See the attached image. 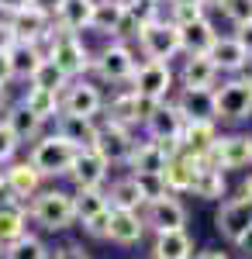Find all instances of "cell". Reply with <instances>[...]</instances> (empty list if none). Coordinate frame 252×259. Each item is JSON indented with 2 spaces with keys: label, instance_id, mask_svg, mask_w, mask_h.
<instances>
[{
  "label": "cell",
  "instance_id": "6da1fadb",
  "mask_svg": "<svg viewBox=\"0 0 252 259\" xmlns=\"http://www.w3.org/2000/svg\"><path fill=\"white\" fill-rule=\"evenodd\" d=\"M24 218H31L41 232H66L76 221L73 194H66V190H38L24 204Z\"/></svg>",
  "mask_w": 252,
  "mask_h": 259
},
{
  "label": "cell",
  "instance_id": "7a4b0ae2",
  "mask_svg": "<svg viewBox=\"0 0 252 259\" xmlns=\"http://www.w3.org/2000/svg\"><path fill=\"white\" fill-rule=\"evenodd\" d=\"M45 59L52 62L59 73L66 76V80H76V76H83V73L90 69V49L83 45V38H79V35H69V31L52 28Z\"/></svg>",
  "mask_w": 252,
  "mask_h": 259
},
{
  "label": "cell",
  "instance_id": "3957f363",
  "mask_svg": "<svg viewBox=\"0 0 252 259\" xmlns=\"http://www.w3.org/2000/svg\"><path fill=\"white\" fill-rule=\"evenodd\" d=\"M73 159H76V149L62 139V135H56V132H52V135H41V139L31 145V156H28L31 169H35L41 180L66 177L69 166H73Z\"/></svg>",
  "mask_w": 252,
  "mask_h": 259
},
{
  "label": "cell",
  "instance_id": "277c9868",
  "mask_svg": "<svg viewBox=\"0 0 252 259\" xmlns=\"http://www.w3.org/2000/svg\"><path fill=\"white\" fill-rule=\"evenodd\" d=\"M138 45H142V52H145V62H162V66H170V59L180 56L176 24L166 21V18H155V21H149V24H142Z\"/></svg>",
  "mask_w": 252,
  "mask_h": 259
},
{
  "label": "cell",
  "instance_id": "5b68a950",
  "mask_svg": "<svg viewBox=\"0 0 252 259\" xmlns=\"http://www.w3.org/2000/svg\"><path fill=\"white\" fill-rule=\"evenodd\" d=\"M135 52L124 45V41H111L104 45L97 56H90V69L97 73V80L104 83H128L135 73Z\"/></svg>",
  "mask_w": 252,
  "mask_h": 259
},
{
  "label": "cell",
  "instance_id": "8992f818",
  "mask_svg": "<svg viewBox=\"0 0 252 259\" xmlns=\"http://www.w3.org/2000/svg\"><path fill=\"white\" fill-rule=\"evenodd\" d=\"M249 114H252V87L242 76H232L214 90V121H245Z\"/></svg>",
  "mask_w": 252,
  "mask_h": 259
},
{
  "label": "cell",
  "instance_id": "52a82bcc",
  "mask_svg": "<svg viewBox=\"0 0 252 259\" xmlns=\"http://www.w3.org/2000/svg\"><path fill=\"white\" fill-rule=\"evenodd\" d=\"M100 107H104V97L87 80H69L66 90L59 94V114H69V118H97Z\"/></svg>",
  "mask_w": 252,
  "mask_h": 259
},
{
  "label": "cell",
  "instance_id": "ba28073f",
  "mask_svg": "<svg viewBox=\"0 0 252 259\" xmlns=\"http://www.w3.org/2000/svg\"><path fill=\"white\" fill-rule=\"evenodd\" d=\"M173 80L176 76L170 66H162V62H142L132 73V94L162 104V100L170 97V90H173Z\"/></svg>",
  "mask_w": 252,
  "mask_h": 259
},
{
  "label": "cell",
  "instance_id": "9c48e42d",
  "mask_svg": "<svg viewBox=\"0 0 252 259\" xmlns=\"http://www.w3.org/2000/svg\"><path fill=\"white\" fill-rule=\"evenodd\" d=\"M142 225L152 228L155 235H166V232H187V207H183L173 194H166V197L149 200V204H145Z\"/></svg>",
  "mask_w": 252,
  "mask_h": 259
},
{
  "label": "cell",
  "instance_id": "30bf717a",
  "mask_svg": "<svg viewBox=\"0 0 252 259\" xmlns=\"http://www.w3.org/2000/svg\"><path fill=\"white\" fill-rule=\"evenodd\" d=\"M132 149H135V139H132V132H128V128L111 124V121L97 124V142H94V152H97L107 166H121V162H128Z\"/></svg>",
  "mask_w": 252,
  "mask_h": 259
},
{
  "label": "cell",
  "instance_id": "8fae6325",
  "mask_svg": "<svg viewBox=\"0 0 252 259\" xmlns=\"http://www.w3.org/2000/svg\"><path fill=\"white\" fill-rule=\"evenodd\" d=\"M142 128H145V135L152 142H159L162 149H180L176 142H180V132H183V118H180V111L173 107V100L155 104V111L149 114V121H145Z\"/></svg>",
  "mask_w": 252,
  "mask_h": 259
},
{
  "label": "cell",
  "instance_id": "7c38bea8",
  "mask_svg": "<svg viewBox=\"0 0 252 259\" xmlns=\"http://www.w3.org/2000/svg\"><path fill=\"white\" fill-rule=\"evenodd\" d=\"M152 111H155V100H145V97H138V94H132V90H124V94H117L107 104V121L132 132V128H142Z\"/></svg>",
  "mask_w": 252,
  "mask_h": 259
},
{
  "label": "cell",
  "instance_id": "4fadbf2b",
  "mask_svg": "<svg viewBox=\"0 0 252 259\" xmlns=\"http://www.w3.org/2000/svg\"><path fill=\"white\" fill-rule=\"evenodd\" d=\"M252 225V197H232L225 200L221 207H218V214H214V228L221 232V239L225 242H238L242 239V232Z\"/></svg>",
  "mask_w": 252,
  "mask_h": 259
},
{
  "label": "cell",
  "instance_id": "5bb4252c",
  "mask_svg": "<svg viewBox=\"0 0 252 259\" xmlns=\"http://www.w3.org/2000/svg\"><path fill=\"white\" fill-rule=\"evenodd\" d=\"M11 24V31H14V38L18 41H28V45H38V41H49L52 35V14H45L38 7H24L18 14H11V18H4Z\"/></svg>",
  "mask_w": 252,
  "mask_h": 259
},
{
  "label": "cell",
  "instance_id": "9a60e30c",
  "mask_svg": "<svg viewBox=\"0 0 252 259\" xmlns=\"http://www.w3.org/2000/svg\"><path fill=\"white\" fill-rule=\"evenodd\" d=\"M218 139L221 135H218L214 121H183V132H180V142H176L180 149L176 152H183L190 159H207Z\"/></svg>",
  "mask_w": 252,
  "mask_h": 259
},
{
  "label": "cell",
  "instance_id": "2e32d148",
  "mask_svg": "<svg viewBox=\"0 0 252 259\" xmlns=\"http://www.w3.org/2000/svg\"><path fill=\"white\" fill-rule=\"evenodd\" d=\"M173 156H176V149H162L159 142L145 139V142H135V149H132L124 166L132 169V177H138V173H162Z\"/></svg>",
  "mask_w": 252,
  "mask_h": 259
},
{
  "label": "cell",
  "instance_id": "e0dca14e",
  "mask_svg": "<svg viewBox=\"0 0 252 259\" xmlns=\"http://www.w3.org/2000/svg\"><path fill=\"white\" fill-rule=\"evenodd\" d=\"M107 169H111V166L90 149V152H76V159H73V166H69L66 177L76 183V190H97L100 183L107 180Z\"/></svg>",
  "mask_w": 252,
  "mask_h": 259
},
{
  "label": "cell",
  "instance_id": "ac0fdd59",
  "mask_svg": "<svg viewBox=\"0 0 252 259\" xmlns=\"http://www.w3.org/2000/svg\"><path fill=\"white\" fill-rule=\"evenodd\" d=\"M207 162H211L214 169H221V173L249 166V142H245V135H225V139H218Z\"/></svg>",
  "mask_w": 252,
  "mask_h": 259
},
{
  "label": "cell",
  "instance_id": "d6986e66",
  "mask_svg": "<svg viewBox=\"0 0 252 259\" xmlns=\"http://www.w3.org/2000/svg\"><path fill=\"white\" fill-rule=\"evenodd\" d=\"M176 35H180V52L183 56H207V49L218 38V31H214V24L207 21V14L190 21V24H180Z\"/></svg>",
  "mask_w": 252,
  "mask_h": 259
},
{
  "label": "cell",
  "instance_id": "ffe728a7",
  "mask_svg": "<svg viewBox=\"0 0 252 259\" xmlns=\"http://www.w3.org/2000/svg\"><path fill=\"white\" fill-rule=\"evenodd\" d=\"M218 69H214V62L207 56H187L183 66H180V90H214V83H218Z\"/></svg>",
  "mask_w": 252,
  "mask_h": 259
},
{
  "label": "cell",
  "instance_id": "44dd1931",
  "mask_svg": "<svg viewBox=\"0 0 252 259\" xmlns=\"http://www.w3.org/2000/svg\"><path fill=\"white\" fill-rule=\"evenodd\" d=\"M94 4H97V0H59L56 14H52V24H56L59 31L79 35L83 28H90V18H94Z\"/></svg>",
  "mask_w": 252,
  "mask_h": 259
},
{
  "label": "cell",
  "instance_id": "7402d4cb",
  "mask_svg": "<svg viewBox=\"0 0 252 259\" xmlns=\"http://www.w3.org/2000/svg\"><path fill=\"white\" fill-rule=\"evenodd\" d=\"M56 135H62L76 152H90L94 142H97V121L94 118H69V114H59L56 118Z\"/></svg>",
  "mask_w": 252,
  "mask_h": 259
},
{
  "label": "cell",
  "instance_id": "603a6c76",
  "mask_svg": "<svg viewBox=\"0 0 252 259\" xmlns=\"http://www.w3.org/2000/svg\"><path fill=\"white\" fill-rule=\"evenodd\" d=\"M207 59L214 62L218 73H242L245 62H249V56H245V49H242L232 35H218L214 45L207 49Z\"/></svg>",
  "mask_w": 252,
  "mask_h": 259
},
{
  "label": "cell",
  "instance_id": "cb8c5ba5",
  "mask_svg": "<svg viewBox=\"0 0 252 259\" xmlns=\"http://www.w3.org/2000/svg\"><path fill=\"white\" fill-rule=\"evenodd\" d=\"M4 183L11 187V194L18 197L21 207L41 190V177L31 169V162H28V159H24V162H11V166L4 169Z\"/></svg>",
  "mask_w": 252,
  "mask_h": 259
},
{
  "label": "cell",
  "instance_id": "d4e9b609",
  "mask_svg": "<svg viewBox=\"0 0 252 259\" xmlns=\"http://www.w3.org/2000/svg\"><path fill=\"white\" fill-rule=\"evenodd\" d=\"M173 107L183 121H214V90H180Z\"/></svg>",
  "mask_w": 252,
  "mask_h": 259
},
{
  "label": "cell",
  "instance_id": "484cf974",
  "mask_svg": "<svg viewBox=\"0 0 252 259\" xmlns=\"http://www.w3.org/2000/svg\"><path fill=\"white\" fill-rule=\"evenodd\" d=\"M0 121L11 128V135L18 139V145H21V142H38V139H41V121L35 118V114H31V111H28L21 100L7 104V107H4V118H0Z\"/></svg>",
  "mask_w": 252,
  "mask_h": 259
},
{
  "label": "cell",
  "instance_id": "4316f807",
  "mask_svg": "<svg viewBox=\"0 0 252 259\" xmlns=\"http://www.w3.org/2000/svg\"><path fill=\"white\" fill-rule=\"evenodd\" d=\"M145 235V225H142V214L138 211H111V221H107V242H117V245H138Z\"/></svg>",
  "mask_w": 252,
  "mask_h": 259
},
{
  "label": "cell",
  "instance_id": "83f0119b",
  "mask_svg": "<svg viewBox=\"0 0 252 259\" xmlns=\"http://www.w3.org/2000/svg\"><path fill=\"white\" fill-rule=\"evenodd\" d=\"M204 159H190V156H183V152H176L173 159L166 162V169H162V183H166V194H187L190 190V180H194V169L200 166Z\"/></svg>",
  "mask_w": 252,
  "mask_h": 259
},
{
  "label": "cell",
  "instance_id": "f1b7e54d",
  "mask_svg": "<svg viewBox=\"0 0 252 259\" xmlns=\"http://www.w3.org/2000/svg\"><path fill=\"white\" fill-rule=\"evenodd\" d=\"M190 194H194V197H200V200H218V197H225V173H221V169H214L211 162L204 159V162L194 169Z\"/></svg>",
  "mask_w": 252,
  "mask_h": 259
},
{
  "label": "cell",
  "instance_id": "f546056e",
  "mask_svg": "<svg viewBox=\"0 0 252 259\" xmlns=\"http://www.w3.org/2000/svg\"><path fill=\"white\" fill-rule=\"evenodd\" d=\"M7 59H11V76L14 80H31V73L38 69V62L45 59V52H41L38 45H28V41H14V49L7 52Z\"/></svg>",
  "mask_w": 252,
  "mask_h": 259
},
{
  "label": "cell",
  "instance_id": "4dcf8cb0",
  "mask_svg": "<svg viewBox=\"0 0 252 259\" xmlns=\"http://www.w3.org/2000/svg\"><path fill=\"white\" fill-rule=\"evenodd\" d=\"M152 259H194V239L187 232H166L155 235Z\"/></svg>",
  "mask_w": 252,
  "mask_h": 259
},
{
  "label": "cell",
  "instance_id": "1f68e13d",
  "mask_svg": "<svg viewBox=\"0 0 252 259\" xmlns=\"http://www.w3.org/2000/svg\"><path fill=\"white\" fill-rule=\"evenodd\" d=\"M104 197H107V207H111V211H138V207H145V200L138 194V183L132 177L114 180Z\"/></svg>",
  "mask_w": 252,
  "mask_h": 259
},
{
  "label": "cell",
  "instance_id": "d6a6232c",
  "mask_svg": "<svg viewBox=\"0 0 252 259\" xmlns=\"http://www.w3.org/2000/svg\"><path fill=\"white\" fill-rule=\"evenodd\" d=\"M121 18H124V4H117V0H97L94 4V18H90V31L114 38Z\"/></svg>",
  "mask_w": 252,
  "mask_h": 259
},
{
  "label": "cell",
  "instance_id": "836d02e7",
  "mask_svg": "<svg viewBox=\"0 0 252 259\" xmlns=\"http://www.w3.org/2000/svg\"><path fill=\"white\" fill-rule=\"evenodd\" d=\"M21 104L35 114V118L45 124V121L59 118V94H45V90H35V87H28L24 90V97H21Z\"/></svg>",
  "mask_w": 252,
  "mask_h": 259
},
{
  "label": "cell",
  "instance_id": "e575fe53",
  "mask_svg": "<svg viewBox=\"0 0 252 259\" xmlns=\"http://www.w3.org/2000/svg\"><path fill=\"white\" fill-rule=\"evenodd\" d=\"M100 211H107V197H104V190H76L73 194V214H76V221L83 225V221H90L94 214H100Z\"/></svg>",
  "mask_w": 252,
  "mask_h": 259
},
{
  "label": "cell",
  "instance_id": "d590c367",
  "mask_svg": "<svg viewBox=\"0 0 252 259\" xmlns=\"http://www.w3.org/2000/svg\"><path fill=\"white\" fill-rule=\"evenodd\" d=\"M24 225H28V218H24V207H4L0 211V249H7L11 242H18L21 235H24Z\"/></svg>",
  "mask_w": 252,
  "mask_h": 259
},
{
  "label": "cell",
  "instance_id": "8d00e7d4",
  "mask_svg": "<svg viewBox=\"0 0 252 259\" xmlns=\"http://www.w3.org/2000/svg\"><path fill=\"white\" fill-rule=\"evenodd\" d=\"M66 83H69V80H66V76L59 73L52 62L41 59V62H38V69L31 73L28 87H35V90H45V94H62V90H66Z\"/></svg>",
  "mask_w": 252,
  "mask_h": 259
},
{
  "label": "cell",
  "instance_id": "74e56055",
  "mask_svg": "<svg viewBox=\"0 0 252 259\" xmlns=\"http://www.w3.org/2000/svg\"><path fill=\"white\" fill-rule=\"evenodd\" d=\"M4 259H49V249H45V242L38 239V235H21L18 242H11L4 252H0Z\"/></svg>",
  "mask_w": 252,
  "mask_h": 259
},
{
  "label": "cell",
  "instance_id": "f35d334b",
  "mask_svg": "<svg viewBox=\"0 0 252 259\" xmlns=\"http://www.w3.org/2000/svg\"><path fill=\"white\" fill-rule=\"evenodd\" d=\"M138 183V194H142V200L149 204V200H159L166 197V183H162V173H138V177H132Z\"/></svg>",
  "mask_w": 252,
  "mask_h": 259
},
{
  "label": "cell",
  "instance_id": "ab89813d",
  "mask_svg": "<svg viewBox=\"0 0 252 259\" xmlns=\"http://www.w3.org/2000/svg\"><path fill=\"white\" fill-rule=\"evenodd\" d=\"M218 11L232 24H245V21H252V0H225Z\"/></svg>",
  "mask_w": 252,
  "mask_h": 259
},
{
  "label": "cell",
  "instance_id": "60d3db41",
  "mask_svg": "<svg viewBox=\"0 0 252 259\" xmlns=\"http://www.w3.org/2000/svg\"><path fill=\"white\" fill-rule=\"evenodd\" d=\"M14 152H18V139H14L11 128L0 121V162H11V159H14Z\"/></svg>",
  "mask_w": 252,
  "mask_h": 259
},
{
  "label": "cell",
  "instance_id": "b9f144b4",
  "mask_svg": "<svg viewBox=\"0 0 252 259\" xmlns=\"http://www.w3.org/2000/svg\"><path fill=\"white\" fill-rule=\"evenodd\" d=\"M107 221H111V207H107V211H100V214H94L90 221H83V228H87V235L104 239V235H107Z\"/></svg>",
  "mask_w": 252,
  "mask_h": 259
},
{
  "label": "cell",
  "instance_id": "7bdbcfd3",
  "mask_svg": "<svg viewBox=\"0 0 252 259\" xmlns=\"http://www.w3.org/2000/svg\"><path fill=\"white\" fill-rule=\"evenodd\" d=\"M242 49H245V56L252 59V21H245V24H235V35H232Z\"/></svg>",
  "mask_w": 252,
  "mask_h": 259
},
{
  "label": "cell",
  "instance_id": "ee69618b",
  "mask_svg": "<svg viewBox=\"0 0 252 259\" xmlns=\"http://www.w3.org/2000/svg\"><path fill=\"white\" fill-rule=\"evenodd\" d=\"M52 259H90V252H87L79 242H69V245L56 249V256H52Z\"/></svg>",
  "mask_w": 252,
  "mask_h": 259
},
{
  "label": "cell",
  "instance_id": "f6af8a7d",
  "mask_svg": "<svg viewBox=\"0 0 252 259\" xmlns=\"http://www.w3.org/2000/svg\"><path fill=\"white\" fill-rule=\"evenodd\" d=\"M24 7H31V0H0V18H11Z\"/></svg>",
  "mask_w": 252,
  "mask_h": 259
},
{
  "label": "cell",
  "instance_id": "bcb514c9",
  "mask_svg": "<svg viewBox=\"0 0 252 259\" xmlns=\"http://www.w3.org/2000/svg\"><path fill=\"white\" fill-rule=\"evenodd\" d=\"M14 31H11V24H7V21L0 18V52H11V49H14Z\"/></svg>",
  "mask_w": 252,
  "mask_h": 259
},
{
  "label": "cell",
  "instance_id": "7dc6e473",
  "mask_svg": "<svg viewBox=\"0 0 252 259\" xmlns=\"http://www.w3.org/2000/svg\"><path fill=\"white\" fill-rule=\"evenodd\" d=\"M4 207H18V197L11 194V187H7L4 177H0V211H4Z\"/></svg>",
  "mask_w": 252,
  "mask_h": 259
},
{
  "label": "cell",
  "instance_id": "c3c4849f",
  "mask_svg": "<svg viewBox=\"0 0 252 259\" xmlns=\"http://www.w3.org/2000/svg\"><path fill=\"white\" fill-rule=\"evenodd\" d=\"M11 80H14L11 76V59H7V52H0V90H7Z\"/></svg>",
  "mask_w": 252,
  "mask_h": 259
},
{
  "label": "cell",
  "instance_id": "681fc988",
  "mask_svg": "<svg viewBox=\"0 0 252 259\" xmlns=\"http://www.w3.org/2000/svg\"><path fill=\"white\" fill-rule=\"evenodd\" d=\"M235 249H238L242 256H252V225L245 228V232H242V239L235 242Z\"/></svg>",
  "mask_w": 252,
  "mask_h": 259
},
{
  "label": "cell",
  "instance_id": "f907efd6",
  "mask_svg": "<svg viewBox=\"0 0 252 259\" xmlns=\"http://www.w3.org/2000/svg\"><path fill=\"white\" fill-rule=\"evenodd\" d=\"M194 259H232L228 252H221V249H204V252H197Z\"/></svg>",
  "mask_w": 252,
  "mask_h": 259
},
{
  "label": "cell",
  "instance_id": "816d5d0a",
  "mask_svg": "<svg viewBox=\"0 0 252 259\" xmlns=\"http://www.w3.org/2000/svg\"><path fill=\"white\" fill-rule=\"evenodd\" d=\"M170 7H204V0H166Z\"/></svg>",
  "mask_w": 252,
  "mask_h": 259
},
{
  "label": "cell",
  "instance_id": "f5cc1de1",
  "mask_svg": "<svg viewBox=\"0 0 252 259\" xmlns=\"http://www.w3.org/2000/svg\"><path fill=\"white\" fill-rule=\"evenodd\" d=\"M242 80H245V83H249V87H252V59L245 62V69H242Z\"/></svg>",
  "mask_w": 252,
  "mask_h": 259
},
{
  "label": "cell",
  "instance_id": "db71d44e",
  "mask_svg": "<svg viewBox=\"0 0 252 259\" xmlns=\"http://www.w3.org/2000/svg\"><path fill=\"white\" fill-rule=\"evenodd\" d=\"M225 0H204V7H221Z\"/></svg>",
  "mask_w": 252,
  "mask_h": 259
},
{
  "label": "cell",
  "instance_id": "11a10c76",
  "mask_svg": "<svg viewBox=\"0 0 252 259\" xmlns=\"http://www.w3.org/2000/svg\"><path fill=\"white\" fill-rule=\"evenodd\" d=\"M4 97H7V94L0 90V114H4V107H7V100H4Z\"/></svg>",
  "mask_w": 252,
  "mask_h": 259
},
{
  "label": "cell",
  "instance_id": "9f6ffc18",
  "mask_svg": "<svg viewBox=\"0 0 252 259\" xmlns=\"http://www.w3.org/2000/svg\"><path fill=\"white\" fill-rule=\"evenodd\" d=\"M245 142H249V162H252V135H245Z\"/></svg>",
  "mask_w": 252,
  "mask_h": 259
},
{
  "label": "cell",
  "instance_id": "6f0895ef",
  "mask_svg": "<svg viewBox=\"0 0 252 259\" xmlns=\"http://www.w3.org/2000/svg\"><path fill=\"white\" fill-rule=\"evenodd\" d=\"M117 4H128V0H117Z\"/></svg>",
  "mask_w": 252,
  "mask_h": 259
},
{
  "label": "cell",
  "instance_id": "680465c9",
  "mask_svg": "<svg viewBox=\"0 0 252 259\" xmlns=\"http://www.w3.org/2000/svg\"><path fill=\"white\" fill-rule=\"evenodd\" d=\"M0 252H4V249H0Z\"/></svg>",
  "mask_w": 252,
  "mask_h": 259
}]
</instances>
